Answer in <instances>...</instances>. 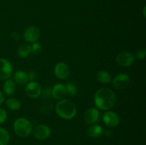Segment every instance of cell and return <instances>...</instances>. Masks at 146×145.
I'll return each mask as SVG.
<instances>
[{
    "label": "cell",
    "instance_id": "ba28073f",
    "mask_svg": "<svg viewBox=\"0 0 146 145\" xmlns=\"http://www.w3.org/2000/svg\"><path fill=\"white\" fill-rule=\"evenodd\" d=\"M130 77L126 73H120L114 77L113 79V85L116 90H123L128 86L130 83Z\"/></svg>",
    "mask_w": 146,
    "mask_h": 145
},
{
    "label": "cell",
    "instance_id": "6da1fadb",
    "mask_svg": "<svg viewBox=\"0 0 146 145\" xmlns=\"http://www.w3.org/2000/svg\"><path fill=\"white\" fill-rule=\"evenodd\" d=\"M117 97L115 92L108 88H101L96 91L94 96V103L101 110H109L115 106Z\"/></svg>",
    "mask_w": 146,
    "mask_h": 145
},
{
    "label": "cell",
    "instance_id": "e0dca14e",
    "mask_svg": "<svg viewBox=\"0 0 146 145\" xmlns=\"http://www.w3.org/2000/svg\"><path fill=\"white\" fill-rule=\"evenodd\" d=\"M31 53V45L29 44H24L20 45L17 51L19 57L21 58H26Z\"/></svg>",
    "mask_w": 146,
    "mask_h": 145
},
{
    "label": "cell",
    "instance_id": "30bf717a",
    "mask_svg": "<svg viewBox=\"0 0 146 145\" xmlns=\"http://www.w3.org/2000/svg\"><path fill=\"white\" fill-rule=\"evenodd\" d=\"M103 121L109 127H116L120 123V117L115 112L107 110L103 115Z\"/></svg>",
    "mask_w": 146,
    "mask_h": 145
},
{
    "label": "cell",
    "instance_id": "277c9868",
    "mask_svg": "<svg viewBox=\"0 0 146 145\" xmlns=\"http://www.w3.org/2000/svg\"><path fill=\"white\" fill-rule=\"evenodd\" d=\"M33 135L34 137L38 140H45V139H48L50 136L51 133V129L48 125H44V124H41L33 129L32 130Z\"/></svg>",
    "mask_w": 146,
    "mask_h": 145
},
{
    "label": "cell",
    "instance_id": "9a60e30c",
    "mask_svg": "<svg viewBox=\"0 0 146 145\" xmlns=\"http://www.w3.org/2000/svg\"><path fill=\"white\" fill-rule=\"evenodd\" d=\"M14 82L19 85H27L29 82L28 75L24 71H16L14 75Z\"/></svg>",
    "mask_w": 146,
    "mask_h": 145
},
{
    "label": "cell",
    "instance_id": "8992f818",
    "mask_svg": "<svg viewBox=\"0 0 146 145\" xmlns=\"http://www.w3.org/2000/svg\"><path fill=\"white\" fill-rule=\"evenodd\" d=\"M25 92L29 98L35 99V98H38L41 95L42 88L38 82H34V81H30L26 85Z\"/></svg>",
    "mask_w": 146,
    "mask_h": 145
},
{
    "label": "cell",
    "instance_id": "52a82bcc",
    "mask_svg": "<svg viewBox=\"0 0 146 145\" xmlns=\"http://www.w3.org/2000/svg\"><path fill=\"white\" fill-rule=\"evenodd\" d=\"M12 72L13 68L11 63L5 58H0V80L9 79Z\"/></svg>",
    "mask_w": 146,
    "mask_h": 145
},
{
    "label": "cell",
    "instance_id": "d6986e66",
    "mask_svg": "<svg viewBox=\"0 0 146 145\" xmlns=\"http://www.w3.org/2000/svg\"><path fill=\"white\" fill-rule=\"evenodd\" d=\"M6 105H7V107L10 109L11 110L17 111L21 108V102L15 98H9L7 99L6 101Z\"/></svg>",
    "mask_w": 146,
    "mask_h": 145
},
{
    "label": "cell",
    "instance_id": "484cf974",
    "mask_svg": "<svg viewBox=\"0 0 146 145\" xmlns=\"http://www.w3.org/2000/svg\"><path fill=\"white\" fill-rule=\"evenodd\" d=\"M11 37H12L13 39L14 40V41H19L20 38V35L19 33L17 32H13L12 34H11Z\"/></svg>",
    "mask_w": 146,
    "mask_h": 145
},
{
    "label": "cell",
    "instance_id": "4316f807",
    "mask_svg": "<svg viewBox=\"0 0 146 145\" xmlns=\"http://www.w3.org/2000/svg\"><path fill=\"white\" fill-rule=\"evenodd\" d=\"M4 101H5V98H4V94L0 91V105H2Z\"/></svg>",
    "mask_w": 146,
    "mask_h": 145
},
{
    "label": "cell",
    "instance_id": "44dd1931",
    "mask_svg": "<svg viewBox=\"0 0 146 145\" xmlns=\"http://www.w3.org/2000/svg\"><path fill=\"white\" fill-rule=\"evenodd\" d=\"M66 86V94H68L69 96L74 97L76 95L78 92V89L77 87L74 85V83H67Z\"/></svg>",
    "mask_w": 146,
    "mask_h": 145
},
{
    "label": "cell",
    "instance_id": "2e32d148",
    "mask_svg": "<svg viewBox=\"0 0 146 145\" xmlns=\"http://www.w3.org/2000/svg\"><path fill=\"white\" fill-rule=\"evenodd\" d=\"M3 90L7 95H12L16 91L15 82L10 78L6 80L3 85Z\"/></svg>",
    "mask_w": 146,
    "mask_h": 145
},
{
    "label": "cell",
    "instance_id": "7402d4cb",
    "mask_svg": "<svg viewBox=\"0 0 146 145\" xmlns=\"http://www.w3.org/2000/svg\"><path fill=\"white\" fill-rule=\"evenodd\" d=\"M31 53L34 54V55H38L42 51V46H41V44L38 42H34L32 45H31Z\"/></svg>",
    "mask_w": 146,
    "mask_h": 145
},
{
    "label": "cell",
    "instance_id": "cb8c5ba5",
    "mask_svg": "<svg viewBox=\"0 0 146 145\" xmlns=\"http://www.w3.org/2000/svg\"><path fill=\"white\" fill-rule=\"evenodd\" d=\"M7 118V112L4 109L0 108V125L3 124Z\"/></svg>",
    "mask_w": 146,
    "mask_h": 145
},
{
    "label": "cell",
    "instance_id": "ac0fdd59",
    "mask_svg": "<svg viewBox=\"0 0 146 145\" xmlns=\"http://www.w3.org/2000/svg\"><path fill=\"white\" fill-rule=\"evenodd\" d=\"M97 79L101 83L107 84L111 81V76L106 71H100L97 72Z\"/></svg>",
    "mask_w": 146,
    "mask_h": 145
},
{
    "label": "cell",
    "instance_id": "8fae6325",
    "mask_svg": "<svg viewBox=\"0 0 146 145\" xmlns=\"http://www.w3.org/2000/svg\"><path fill=\"white\" fill-rule=\"evenodd\" d=\"M54 75L61 80L66 79L70 75V68L65 63H58L54 67Z\"/></svg>",
    "mask_w": 146,
    "mask_h": 145
},
{
    "label": "cell",
    "instance_id": "7c38bea8",
    "mask_svg": "<svg viewBox=\"0 0 146 145\" xmlns=\"http://www.w3.org/2000/svg\"><path fill=\"white\" fill-rule=\"evenodd\" d=\"M99 117L100 112L98 109L95 107L90 108L84 114V122L87 125H93L98 122L99 119Z\"/></svg>",
    "mask_w": 146,
    "mask_h": 145
},
{
    "label": "cell",
    "instance_id": "603a6c76",
    "mask_svg": "<svg viewBox=\"0 0 146 145\" xmlns=\"http://www.w3.org/2000/svg\"><path fill=\"white\" fill-rule=\"evenodd\" d=\"M146 56V51L145 48H142V49H139L136 52L135 54V57L138 60H142L145 58Z\"/></svg>",
    "mask_w": 146,
    "mask_h": 145
},
{
    "label": "cell",
    "instance_id": "4fadbf2b",
    "mask_svg": "<svg viewBox=\"0 0 146 145\" xmlns=\"http://www.w3.org/2000/svg\"><path fill=\"white\" fill-rule=\"evenodd\" d=\"M51 95L53 98L58 100L64 99L66 95V86L62 83H57L51 90Z\"/></svg>",
    "mask_w": 146,
    "mask_h": 145
},
{
    "label": "cell",
    "instance_id": "5bb4252c",
    "mask_svg": "<svg viewBox=\"0 0 146 145\" xmlns=\"http://www.w3.org/2000/svg\"><path fill=\"white\" fill-rule=\"evenodd\" d=\"M104 128L100 125L93 124L86 129V134L91 138H98L104 134Z\"/></svg>",
    "mask_w": 146,
    "mask_h": 145
},
{
    "label": "cell",
    "instance_id": "83f0119b",
    "mask_svg": "<svg viewBox=\"0 0 146 145\" xmlns=\"http://www.w3.org/2000/svg\"><path fill=\"white\" fill-rule=\"evenodd\" d=\"M145 7H144V9H143V15H144V16L145 17Z\"/></svg>",
    "mask_w": 146,
    "mask_h": 145
},
{
    "label": "cell",
    "instance_id": "3957f363",
    "mask_svg": "<svg viewBox=\"0 0 146 145\" xmlns=\"http://www.w3.org/2000/svg\"><path fill=\"white\" fill-rule=\"evenodd\" d=\"M13 128L16 134L20 137H27L32 133L33 130L31 122L24 117L16 119L13 125Z\"/></svg>",
    "mask_w": 146,
    "mask_h": 145
},
{
    "label": "cell",
    "instance_id": "5b68a950",
    "mask_svg": "<svg viewBox=\"0 0 146 145\" xmlns=\"http://www.w3.org/2000/svg\"><path fill=\"white\" fill-rule=\"evenodd\" d=\"M41 35L40 29L36 26H30L24 31L23 36L24 40L29 43L36 42Z\"/></svg>",
    "mask_w": 146,
    "mask_h": 145
},
{
    "label": "cell",
    "instance_id": "ffe728a7",
    "mask_svg": "<svg viewBox=\"0 0 146 145\" xmlns=\"http://www.w3.org/2000/svg\"><path fill=\"white\" fill-rule=\"evenodd\" d=\"M10 141L9 132L5 129L0 127V145H8Z\"/></svg>",
    "mask_w": 146,
    "mask_h": 145
},
{
    "label": "cell",
    "instance_id": "d4e9b609",
    "mask_svg": "<svg viewBox=\"0 0 146 145\" xmlns=\"http://www.w3.org/2000/svg\"><path fill=\"white\" fill-rule=\"evenodd\" d=\"M27 75H28L29 81H34L36 78V73L34 71H29Z\"/></svg>",
    "mask_w": 146,
    "mask_h": 145
},
{
    "label": "cell",
    "instance_id": "7a4b0ae2",
    "mask_svg": "<svg viewBox=\"0 0 146 145\" xmlns=\"http://www.w3.org/2000/svg\"><path fill=\"white\" fill-rule=\"evenodd\" d=\"M55 110L60 117L67 120L75 117L77 113L76 105L68 99H62L58 101L56 105Z\"/></svg>",
    "mask_w": 146,
    "mask_h": 145
},
{
    "label": "cell",
    "instance_id": "9c48e42d",
    "mask_svg": "<svg viewBox=\"0 0 146 145\" xmlns=\"http://www.w3.org/2000/svg\"><path fill=\"white\" fill-rule=\"evenodd\" d=\"M116 62L121 66H131L135 62V56L131 53L128 51H123L117 55Z\"/></svg>",
    "mask_w": 146,
    "mask_h": 145
}]
</instances>
